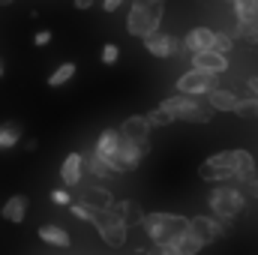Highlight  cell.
I'll return each instance as SVG.
<instances>
[{"label":"cell","instance_id":"31","mask_svg":"<svg viewBox=\"0 0 258 255\" xmlns=\"http://www.w3.org/2000/svg\"><path fill=\"white\" fill-rule=\"evenodd\" d=\"M99 57H102V63H105V66H114L117 60H120V48L108 42V45H102V51H99Z\"/></svg>","mask_w":258,"mask_h":255},{"label":"cell","instance_id":"40","mask_svg":"<svg viewBox=\"0 0 258 255\" xmlns=\"http://www.w3.org/2000/svg\"><path fill=\"white\" fill-rule=\"evenodd\" d=\"M9 3H15V0H0V6H9Z\"/></svg>","mask_w":258,"mask_h":255},{"label":"cell","instance_id":"25","mask_svg":"<svg viewBox=\"0 0 258 255\" xmlns=\"http://www.w3.org/2000/svg\"><path fill=\"white\" fill-rule=\"evenodd\" d=\"M75 72H78V66L75 63H69V60L60 63L51 75H48V87H63V84H69V81L75 78Z\"/></svg>","mask_w":258,"mask_h":255},{"label":"cell","instance_id":"34","mask_svg":"<svg viewBox=\"0 0 258 255\" xmlns=\"http://www.w3.org/2000/svg\"><path fill=\"white\" fill-rule=\"evenodd\" d=\"M120 6H123V0H102V9L105 12H117Z\"/></svg>","mask_w":258,"mask_h":255},{"label":"cell","instance_id":"32","mask_svg":"<svg viewBox=\"0 0 258 255\" xmlns=\"http://www.w3.org/2000/svg\"><path fill=\"white\" fill-rule=\"evenodd\" d=\"M51 201L60 204V207H66V204L72 201V195H69V189H51Z\"/></svg>","mask_w":258,"mask_h":255},{"label":"cell","instance_id":"9","mask_svg":"<svg viewBox=\"0 0 258 255\" xmlns=\"http://www.w3.org/2000/svg\"><path fill=\"white\" fill-rule=\"evenodd\" d=\"M147 153H150V141H138V138H126V135L117 138V156L126 162L129 171H135Z\"/></svg>","mask_w":258,"mask_h":255},{"label":"cell","instance_id":"38","mask_svg":"<svg viewBox=\"0 0 258 255\" xmlns=\"http://www.w3.org/2000/svg\"><path fill=\"white\" fill-rule=\"evenodd\" d=\"M24 147H27V150H36V147H39V141H36V138H30V141H24Z\"/></svg>","mask_w":258,"mask_h":255},{"label":"cell","instance_id":"26","mask_svg":"<svg viewBox=\"0 0 258 255\" xmlns=\"http://www.w3.org/2000/svg\"><path fill=\"white\" fill-rule=\"evenodd\" d=\"M231 114H237V117H243V120H255L258 117V96H246V99H240L237 96V102H234V111Z\"/></svg>","mask_w":258,"mask_h":255},{"label":"cell","instance_id":"1","mask_svg":"<svg viewBox=\"0 0 258 255\" xmlns=\"http://www.w3.org/2000/svg\"><path fill=\"white\" fill-rule=\"evenodd\" d=\"M141 228H144L147 240L159 249V246L171 243L177 234H183V231L189 228V219L180 216V213H162V210H156V213H144Z\"/></svg>","mask_w":258,"mask_h":255},{"label":"cell","instance_id":"35","mask_svg":"<svg viewBox=\"0 0 258 255\" xmlns=\"http://www.w3.org/2000/svg\"><path fill=\"white\" fill-rule=\"evenodd\" d=\"M246 189H249L252 198H258V177H249V180H246Z\"/></svg>","mask_w":258,"mask_h":255},{"label":"cell","instance_id":"18","mask_svg":"<svg viewBox=\"0 0 258 255\" xmlns=\"http://www.w3.org/2000/svg\"><path fill=\"white\" fill-rule=\"evenodd\" d=\"M120 135H126V138H138V141H147V135H150V123H147V117L144 114H132L126 117L120 129H117Z\"/></svg>","mask_w":258,"mask_h":255},{"label":"cell","instance_id":"11","mask_svg":"<svg viewBox=\"0 0 258 255\" xmlns=\"http://www.w3.org/2000/svg\"><path fill=\"white\" fill-rule=\"evenodd\" d=\"M192 66L195 69H204V72H225L228 69V54H219L213 48H204V51H192Z\"/></svg>","mask_w":258,"mask_h":255},{"label":"cell","instance_id":"41","mask_svg":"<svg viewBox=\"0 0 258 255\" xmlns=\"http://www.w3.org/2000/svg\"><path fill=\"white\" fill-rule=\"evenodd\" d=\"M162 3H168V0H162Z\"/></svg>","mask_w":258,"mask_h":255},{"label":"cell","instance_id":"6","mask_svg":"<svg viewBox=\"0 0 258 255\" xmlns=\"http://www.w3.org/2000/svg\"><path fill=\"white\" fill-rule=\"evenodd\" d=\"M207 162L228 168L237 183H246L249 177H255V156H252L249 150H240V147H234V150H219V153L207 156Z\"/></svg>","mask_w":258,"mask_h":255},{"label":"cell","instance_id":"28","mask_svg":"<svg viewBox=\"0 0 258 255\" xmlns=\"http://www.w3.org/2000/svg\"><path fill=\"white\" fill-rule=\"evenodd\" d=\"M144 117H147L150 129H153V126H171V123H174V117H171V114H168L162 105H156V108H153V111H147Z\"/></svg>","mask_w":258,"mask_h":255},{"label":"cell","instance_id":"29","mask_svg":"<svg viewBox=\"0 0 258 255\" xmlns=\"http://www.w3.org/2000/svg\"><path fill=\"white\" fill-rule=\"evenodd\" d=\"M237 18H258V0H231Z\"/></svg>","mask_w":258,"mask_h":255},{"label":"cell","instance_id":"5","mask_svg":"<svg viewBox=\"0 0 258 255\" xmlns=\"http://www.w3.org/2000/svg\"><path fill=\"white\" fill-rule=\"evenodd\" d=\"M207 204H210L213 216H219L222 222H231V219H237L243 213L246 198L237 186H213L210 195H207Z\"/></svg>","mask_w":258,"mask_h":255},{"label":"cell","instance_id":"10","mask_svg":"<svg viewBox=\"0 0 258 255\" xmlns=\"http://www.w3.org/2000/svg\"><path fill=\"white\" fill-rule=\"evenodd\" d=\"M225 225H228V222H222L219 216H192V219H189V231H192L195 237H201L204 246L213 243L216 237H222V234H225Z\"/></svg>","mask_w":258,"mask_h":255},{"label":"cell","instance_id":"2","mask_svg":"<svg viewBox=\"0 0 258 255\" xmlns=\"http://www.w3.org/2000/svg\"><path fill=\"white\" fill-rule=\"evenodd\" d=\"M162 15H165V3L162 0H135L126 15V33L141 39V36L159 30Z\"/></svg>","mask_w":258,"mask_h":255},{"label":"cell","instance_id":"12","mask_svg":"<svg viewBox=\"0 0 258 255\" xmlns=\"http://www.w3.org/2000/svg\"><path fill=\"white\" fill-rule=\"evenodd\" d=\"M81 174H84L81 153H78V150H72V153L63 159V165H60V180H63L66 189H78V186H81Z\"/></svg>","mask_w":258,"mask_h":255},{"label":"cell","instance_id":"8","mask_svg":"<svg viewBox=\"0 0 258 255\" xmlns=\"http://www.w3.org/2000/svg\"><path fill=\"white\" fill-rule=\"evenodd\" d=\"M213 84H216V75H213V72H204V69H195L192 66L189 72H183V75L177 78L174 87H177L180 93H186V96H198V99H201Z\"/></svg>","mask_w":258,"mask_h":255},{"label":"cell","instance_id":"23","mask_svg":"<svg viewBox=\"0 0 258 255\" xmlns=\"http://www.w3.org/2000/svg\"><path fill=\"white\" fill-rule=\"evenodd\" d=\"M21 126L15 123V120H6V123H0V150H9V147H15L18 141H21Z\"/></svg>","mask_w":258,"mask_h":255},{"label":"cell","instance_id":"14","mask_svg":"<svg viewBox=\"0 0 258 255\" xmlns=\"http://www.w3.org/2000/svg\"><path fill=\"white\" fill-rule=\"evenodd\" d=\"M39 240L48 243V246H57V249H72V237H69V231H66L63 225H54V222H48V225L39 228Z\"/></svg>","mask_w":258,"mask_h":255},{"label":"cell","instance_id":"13","mask_svg":"<svg viewBox=\"0 0 258 255\" xmlns=\"http://www.w3.org/2000/svg\"><path fill=\"white\" fill-rule=\"evenodd\" d=\"M27 195H9L6 201H3V207H0V216L6 219V222H24V216H27Z\"/></svg>","mask_w":258,"mask_h":255},{"label":"cell","instance_id":"16","mask_svg":"<svg viewBox=\"0 0 258 255\" xmlns=\"http://www.w3.org/2000/svg\"><path fill=\"white\" fill-rule=\"evenodd\" d=\"M84 204H90L93 210H99V207H111L114 204V198H111V192L105 189V186H96V183H90V186H81V195H78Z\"/></svg>","mask_w":258,"mask_h":255},{"label":"cell","instance_id":"15","mask_svg":"<svg viewBox=\"0 0 258 255\" xmlns=\"http://www.w3.org/2000/svg\"><path fill=\"white\" fill-rule=\"evenodd\" d=\"M207 105L213 108V111H234V102H237V93H231V90H225V87H210L207 93Z\"/></svg>","mask_w":258,"mask_h":255},{"label":"cell","instance_id":"37","mask_svg":"<svg viewBox=\"0 0 258 255\" xmlns=\"http://www.w3.org/2000/svg\"><path fill=\"white\" fill-rule=\"evenodd\" d=\"M72 6H75V9H90L93 0H72Z\"/></svg>","mask_w":258,"mask_h":255},{"label":"cell","instance_id":"27","mask_svg":"<svg viewBox=\"0 0 258 255\" xmlns=\"http://www.w3.org/2000/svg\"><path fill=\"white\" fill-rule=\"evenodd\" d=\"M213 51H219V54H228L231 48H234V33H228V30H213V45H210Z\"/></svg>","mask_w":258,"mask_h":255},{"label":"cell","instance_id":"36","mask_svg":"<svg viewBox=\"0 0 258 255\" xmlns=\"http://www.w3.org/2000/svg\"><path fill=\"white\" fill-rule=\"evenodd\" d=\"M246 87H249V96H258V75H252V78L246 81Z\"/></svg>","mask_w":258,"mask_h":255},{"label":"cell","instance_id":"4","mask_svg":"<svg viewBox=\"0 0 258 255\" xmlns=\"http://www.w3.org/2000/svg\"><path fill=\"white\" fill-rule=\"evenodd\" d=\"M90 222H93V228H96V234L102 237L105 246H111V249H123V246H126L129 225L117 216L114 207H99V210H93Z\"/></svg>","mask_w":258,"mask_h":255},{"label":"cell","instance_id":"30","mask_svg":"<svg viewBox=\"0 0 258 255\" xmlns=\"http://www.w3.org/2000/svg\"><path fill=\"white\" fill-rule=\"evenodd\" d=\"M66 207H69V213H72L75 219H81V222H90V216H93V207H90V204H84L81 198H75V201H69Z\"/></svg>","mask_w":258,"mask_h":255},{"label":"cell","instance_id":"22","mask_svg":"<svg viewBox=\"0 0 258 255\" xmlns=\"http://www.w3.org/2000/svg\"><path fill=\"white\" fill-rule=\"evenodd\" d=\"M111 207L117 210V216L126 222L129 228H132V225H141V219H144V210H141L135 201H117V204H111Z\"/></svg>","mask_w":258,"mask_h":255},{"label":"cell","instance_id":"20","mask_svg":"<svg viewBox=\"0 0 258 255\" xmlns=\"http://www.w3.org/2000/svg\"><path fill=\"white\" fill-rule=\"evenodd\" d=\"M81 165H84L96 180H105V177H111V174H114V171L108 168V162H105L102 156H96L93 150H90V153H81Z\"/></svg>","mask_w":258,"mask_h":255},{"label":"cell","instance_id":"17","mask_svg":"<svg viewBox=\"0 0 258 255\" xmlns=\"http://www.w3.org/2000/svg\"><path fill=\"white\" fill-rule=\"evenodd\" d=\"M213 45V30L210 27H192L186 36H183V48L192 54V51H204Z\"/></svg>","mask_w":258,"mask_h":255},{"label":"cell","instance_id":"3","mask_svg":"<svg viewBox=\"0 0 258 255\" xmlns=\"http://www.w3.org/2000/svg\"><path fill=\"white\" fill-rule=\"evenodd\" d=\"M174 120H186V123H210L213 120V108L210 105H201L198 102V96H186V93H174V96H165L162 102H159Z\"/></svg>","mask_w":258,"mask_h":255},{"label":"cell","instance_id":"39","mask_svg":"<svg viewBox=\"0 0 258 255\" xmlns=\"http://www.w3.org/2000/svg\"><path fill=\"white\" fill-rule=\"evenodd\" d=\"M6 75V63H3V57H0V78Z\"/></svg>","mask_w":258,"mask_h":255},{"label":"cell","instance_id":"24","mask_svg":"<svg viewBox=\"0 0 258 255\" xmlns=\"http://www.w3.org/2000/svg\"><path fill=\"white\" fill-rule=\"evenodd\" d=\"M234 36L246 39L249 45H258V18H237V24H234Z\"/></svg>","mask_w":258,"mask_h":255},{"label":"cell","instance_id":"33","mask_svg":"<svg viewBox=\"0 0 258 255\" xmlns=\"http://www.w3.org/2000/svg\"><path fill=\"white\" fill-rule=\"evenodd\" d=\"M51 42V30H39V33H33V45H39V48H45Z\"/></svg>","mask_w":258,"mask_h":255},{"label":"cell","instance_id":"21","mask_svg":"<svg viewBox=\"0 0 258 255\" xmlns=\"http://www.w3.org/2000/svg\"><path fill=\"white\" fill-rule=\"evenodd\" d=\"M198 177H201L204 183H225V180H234L228 168H222V165H213V162H207V159L198 165Z\"/></svg>","mask_w":258,"mask_h":255},{"label":"cell","instance_id":"19","mask_svg":"<svg viewBox=\"0 0 258 255\" xmlns=\"http://www.w3.org/2000/svg\"><path fill=\"white\" fill-rule=\"evenodd\" d=\"M117 138H120L117 129H102L99 138H96V144H93V153L102 156V159H108L111 153H117Z\"/></svg>","mask_w":258,"mask_h":255},{"label":"cell","instance_id":"7","mask_svg":"<svg viewBox=\"0 0 258 255\" xmlns=\"http://www.w3.org/2000/svg\"><path fill=\"white\" fill-rule=\"evenodd\" d=\"M141 42H144V51H147V54L162 57V60L177 57V54L183 51V42H177L174 36H168V33H162V30H153V33L141 36Z\"/></svg>","mask_w":258,"mask_h":255}]
</instances>
